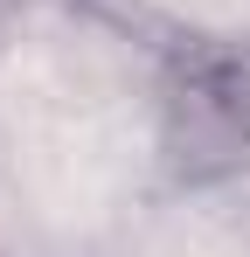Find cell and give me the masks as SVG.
<instances>
[{"mask_svg": "<svg viewBox=\"0 0 250 257\" xmlns=\"http://www.w3.org/2000/svg\"><path fill=\"white\" fill-rule=\"evenodd\" d=\"M167 153L188 181L229 174L250 160V70L195 49L167 84Z\"/></svg>", "mask_w": 250, "mask_h": 257, "instance_id": "6da1fadb", "label": "cell"}]
</instances>
